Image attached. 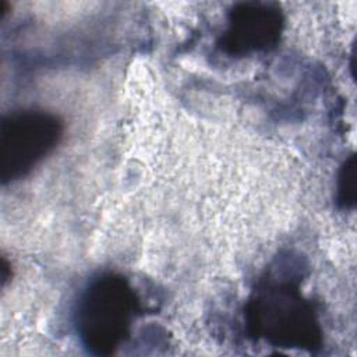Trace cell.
<instances>
[{
    "mask_svg": "<svg viewBox=\"0 0 357 357\" xmlns=\"http://www.w3.org/2000/svg\"><path fill=\"white\" fill-rule=\"evenodd\" d=\"M131 314V293L119 279L96 283L82 307L84 336L99 351L113 349L124 333Z\"/></svg>",
    "mask_w": 357,
    "mask_h": 357,
    "instance_id": "cell-1",
    "label": "cell"
},
{
    "mask_svg": "<svg viewBox=\"0 0 357 357\" xmlns=\"http://www.w3.org/2000/svg\"><path fill=\"white\" fill-rule=\"evenodd\" d=\"M59 137V124L46 114H24L3 124L1 169L18 176L49 152Z\"/></svg>",
    "mask_w": 357,
    "mask_h": 357,
    "instance_id": "cell-2",
    "label": "cell"
},
{
    "mask_svg": "<svg viewBox=\"0 0 357 357\" xmlns=\"http://www.w3.org/2000/svg\"><path fill=\"white\" fill-rule=\"evenodd\" d=\"M234 18L231 28L234 38L231 45L237 50L265 47L279 29V15L268 7L255 6L254 8H248L244 6Z\"/></svg>",
    "mask_w": 357,
    "mask_h": 357,
    "instance_id": "cell-3",
    "label": "cell"
}]
</instances>
